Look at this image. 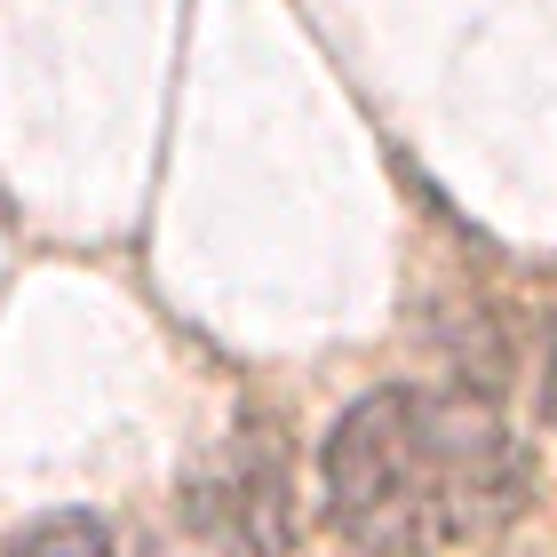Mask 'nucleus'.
Returning a JSON list of instances; mask_svg holds the SVG:
<instances>
[{
    "instance_id": "3",
    "label": "nucleus",
    "mask_w": 557,
    "mask_h": 557,
    "mask_svg": "<svg viewBox=\"0 0 557 557\" xmlns=\"http://www.w3.org/2000/svg\"><path fill=\"white\" fill-rule=\"evenodd\" d=\"M542 383H549V422H557V319H549V367H542Z\"/></svg>"
},
{
    "instance_id": "1",
    "label": "nucleus",
    "mask_w": 557,
    "mask_h": 557,
    "mask_svg": "<svg viewBox=\"0 0 557 557\" xmlns=\"http://www.w3.org/2000/svg\"><path fill=\"white\" fill-rule=\"evenodd\" d=\"M326 525L367 557H438L518 518L525 446L470 391H367L319 446Z\"/></svg>"
},
{
    "instance_id": "2",
    "label": "nucleus",
    "mask_w": 557,
    "mask_h": 557,
    "mask_svg": "<svg viewBox=\"0 0 557 557\" xmlns=\"http://www.w3.org/2000/svg\"><path fill=\"white\" fill-rule=\"evenodd\" d=\"M9 557H112V525L96 510H57V518L24 525L9 542Z\"/></svg>"
}]
</instances>
